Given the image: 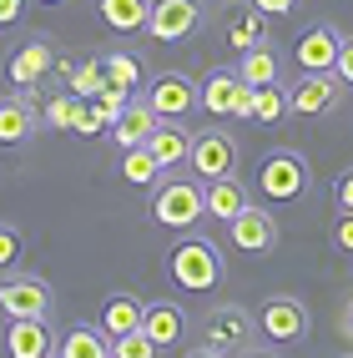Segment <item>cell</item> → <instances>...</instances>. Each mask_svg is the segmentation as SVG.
I'll list each match as a JSON object with an SVG mask.
<instances>
[{
    "mask_svg": "<svg viewBox=\"0 0 353 358\" xmlns=\"http://www.w3.org/2000/svg\"><path fill=\"white\" fill-rule=\"evenodd\" d=\"M167 268H172V282L187 293H217L222 288V252L207 243V237H177L172 252H167Z\"/></svg>",
    "mask_w": 353,
    "mask_h": 358,
    "instance_id": "obj_1",
    "label": "cell"
},
{
    "mask_svg": "<svg viewBox=\"0 0 353 358\" xmlns=\"http://www.w3.org/2000/svg\"><path fill=\"white\" fill-rule=\"evenodd\" d=\"M257 318L247 313V308L238 303H217V308H207V318H202V348L207 358H217V353H257Z\"/></svg>",
    "mask_w": 353,
    "mask_h": 358,
    "instance_id": "obj_2",
    "label": "cell"
},
{
    "mask_svg": "<svg viewBox=\"0 0 353 358\" xmlns=\"http://www.w3.org/2000/svg\"><path fill=\"white\" fill-rule=\"evenodd\" d=\"M207 217V192L197 177H182V182H157L152 192V222L157 227H197Z\"/></svg>",
    "mask_w": 353,
    "mask_h": 358,
    "instance_id": "obj_3",
    "label": "cell"
},
{
    "mask_svg": "<svg viewBox=\"0 0 353 358\" xmlns=\"http://www.w3.org/2000/svg\"><path fill=\"white\" fill-rule=\"evenodd\" d=\"M202 20H207V0H152L147 36L161 45H177V41H192Z\"/></svg>",
    "mask_w": 353,
    "mask_h": 358,
    "instance_id": "obj_4",
    "label": "cell"
},
{
    "mask_svg": "<svg viewBox=\"0 0 353 358\" xmlns=\"http://www.w3.org/2000/svg\"><path fill=\"white\" fill-rule=\"evenodd\" d=\"M187 172L197 182H217L238 172V141H232L222 127H207L192 136V152H187Z\"/></svg>",
    "mask_w": 353,
    "mask_h": 358,
    "instance_id": "obj_5",
    "label": "cell"
},
{
    "mask_svg": "<svg viewBox=\"0 0 353 358\" xmlns=\"http://www.w3.org/2000/svg\"><path fill=\"white\" fill-rule=\"evenodd\" d=\"M202 111H212L217 122H252V86L238 81V71H212L202 81Z\"/></svg>",
    "mask_w": 353,
    "mask_h": 358,
    "instance_id": "obj_6",
    "label": "cell"
},
{
    "mask_svg": "<svg viewBox=\"0 0 353 358\" xmlns=\"http://www.w3.org/2000/svg\"><path fill=\"white\" fill-rule=\"evenodd\" d=\"M257 333L273 343H303L308 338V308H303L293 293H273L263 308H257Z\"/></svg>",
    "mask_w": 353,
    "mask_h": 358,
    "instance_id": "obj_7",
    "label": "cell"
},
{
    "mask_svg": "<svg viewBox=\"0 0 353 358\" xmlns=\"http://www.w3.org/2000/svg\"><path fill=\"white\" fill-rule=\"evenodd\" d=\"M257 187H263L273 202H298L308 192V162L298 152H273V157H263V166H257Z\"/></svg>",
    "mask_w": 353,
    "mask_h": 358,
    "instance_id": "obj_8",
    "label": "cell"
},
{
    "mask_svg": "<svg viewBox=\"0 0 353 358\" xmlns=\"http://www.w3.org/2000/svg\"><path fill=\"white\" fill-rule=\"evenodd\" d=\"M338 71H303V76L288 86V111L293 116H328L338 106Z\"/></svg>",
    "mask_w": 353,
    "mask_h": 358,
    "instance_id": "obj_9",
    "label": "cell"
},
{
    "mask_svg": "<svg viewBox=\"0 0 353 358\" xmlns=\"http://www.w3.org/2000/svg\"><path fill=\"white\" fill-rule=\"evenodd\" d=\"M0 313L6 318H45L51 313V288L31 273H10L0 278Z\"/></svg>",
    "mask_w": 353,
    "mask_h": 358,
    "instance_id": "obj_10",
    "label": "cell"
},
{
    "mask_svg": "<svg viewBox=\"0 0 353 358\" xmlns=\"http://www.w3.org/2000/svg\"><path fill=\"white\" fill-rule=\"evenodd\" d=\"M227 232H232V248L247 252V257H263V252H273V248H278V222H273V212L252 207V202H247L238 217L227 222Z\"/></svg>",
    "mask_w": 353,
    "mask_h": 358,
    "instance_id": "obj_11",
    "label": "cell"
},
{
    "mask_svg": "<svg viewBox=\"0 0 353 358\" xmlns=\"http://www.w3.org/2000/svg\"><path fill=\"white\" fill-rule=\"evenodd\" d=\"M147 101L157 116H182V111L202 106V86H192V76H182V71H161L147 86Z\"/></svg>",
    "mask_w": 353,
    "mask_h": 358,
    "instance_id": "obj_12",
    "label": "cell"
},
{
    "mask_svg": "<svg viewBox=\"0 0 353 358\" xmlns=\"http://www.w3.org/2000/svg\"><path fill=\"white\" fill-rule=\"evenodd\" d=\"M36 86H20L15 96H0V147H20L36 131Z\"/></svg>",
    "mask_w": 353,
    "mask_h": 358,
    "instance_id": "obj_13",
    "label": "cell"
},
{
    "mask_svg": "<svg viewBox=\"0 0 353 358\" xmlns=\"http://www.w3.org/2000/svg\"><path fill=\"white\" fill-rule=\"evenodd\" d=\"M141 147H147V152L161 162V172H177V166H187V152H192V131L177 127V116H161Z\"/></svg>",
    "mask_w": 353,
    "mask_h": 358,
    "instance_id": "obj_14",
    "label": "cell"
},
{
    "mask_svg": "<svg viewBox=\"0 0 353 358\" xmlns=\"http://www.w3.org/2000/svg\"><path fill=\"white\" fill-rule=\"evenodd\" d=\"M56 61H61L56 45L45 41V36H36V41H26V45L10 56V81H15V86H41V81L56 71Z\"/></svg>",
    "mask_w": 353,
    "mask_h": 358,
    "instance_id": "obj_15",
    "label": "cell"
},
{
    "mask_svg": "<svg viewBox=\"0 0 353 358\" xmlns=\"http://www.w3.org/2000/svg\"><path fill=\"white\" fill-rule=\"evenodd\" d=\"M338 45H343V36H338L333 26H313V31H303V36H298L293 56H298L303 71H333Z\"/></svg>",
    "mask_w": 353,
    "mask_h": 358,
    "instance_id": "obj_16",
    "label": "cell"
},
{
    "mask_svg": "<svg viewBox=\"0 0 353 358\" xmlns=\"http://www.w3.org/2000/svg\"><path fill=\"white\" fill-rule=\"evenodd\" d=\"M6 353H10V358H45V353H56L45 318H10V328H6Z\"/></svg>",
    "mask_w": 353,
    "mask_h": 358,
    "instance_id": "obj_17",
    "label": "cell"
},
{
    "mask_svg": "<svg viewBox=\"0 0 353 358\" xmlns=\"http://www.w3.org/2000/svg\"><path fill=\"white\" fill-rule=\"evenodd\" d=\"M232 71H238V81H247V86L257 91V86L282 81V56H278V45H273V41H257L252 51L238 56V66H232Z\"/></svg>",
    "mask_w": 353,
    "mask_h": 358,
    "instance_id": "obj_18",
    "label": "cell"
},
{
    "mask_svg": "<svg viewBox=\"0 0 353 358\" xmlns=\"http://www.w3.org/2000/svg\"><path fill=\"white\" fill-rule=\"evenodd\" d=\"M141 328L157 338V348H177L182 333H187V313L172 298H157V303H147V313H141Z\"/></svg>",
    "mask_w": 353,
    "mask_h": 358,
    "instance_id": "obj_19",
    "label": "cell"
},
{
    "mask_svg": "<svg viewBox=\"0 0 353 358\" xmlns=\"http://www.w3.org/2000/svg\"><path fill=\"white\" fill-rule=\"evenodd\" d=\"M257 41H268V15L257 10L252 0H247V6H232L227 10V45L243 56V51H252Z\"/></svg>",
    "mask_w": 353,
    "mask_h": 358,
    "instance_id": "obj_20",
    "label": "cell"
},
{
    "mask_svg": "<svg viewBox=\"0 0 353 358\" xmlns=\"http://www.w3.org/2000/svg\"><path fill=\"white\" fill-rule=\"evenodd\" d=\"M202 192H207V217H212V222H232V217L247 207V187L238 182V172H232V177H217V182H202Z\"/></svg>",
    "mask_w": 353,
    "mask_h": 358,
    "instance_id": "obj_21",
    "label": "cell"
},
{
    "mask_svg": "<svg viewBox=\"0 0 353 358\" xmlns=\"http://www.w3.org/2000/svg\"><path fill=\"white\" fill-rule=\"evenodd\" d=\"M161 122V116L152 111V101L141 96V101H127V111L111 122V136H116V147H141V141L152 136V127Z\"/></svg>",
    "mask_w": 353,
    "mask_h": 358,
    "instance_id": "obj_22",
    "label": "cell"
},
{
    "mask_svg": "<svg viewBox=\"0 0 353 358\" xmlns=\"http://www.w3.org/2000/svg\"><path fill=\"white\" fill-rule=\"evenodd\" d=\"M141 313H147V303H141V298L111 293V298L101 303V333H106V338H122V333L141 328Z\"/></svg>",
    "mask_w": 353,
    "mask_h": 358,
    "instance_id": "obj_23",
    "label": "cell"
},
{
    "mask_svg": "<svg viewBox=\"0 0 353 358\" xmlns=\"http://www.w3.org/2000/svg\"><path fill=\"white\" fill-rule=\"evenodd\" d=\"M101 20L111 31H122V36H131V31H147V15H152V0H101Z\"/></svg>",
    "mask_w": 353,
    "mask_h": 358,
    "instance_id": "obj_24",
    "label": "cell"
},
{
    "mask_svg": "<svg viewBox=\"0 0 353 358\" xmlns=\"http://www.w3.org/2000/svg\"><path fill=\"white\" fill-rule=\"evenodd\" d=\"M101 86H106V66H101V56L71 61V71H66V91H76L81 101H96Z\"/></svg>",
    "mask_w": 353,
    "mask_h": 358,
    "instance_id": "obj_25",
    "label": "cell"
},
{
    "mask_svg": "<svg viewBox=\"0 0 353 358\" xmlns=\"http://www.w3.org/2000/svg\"><path fill=\"white\" fill-rule=\"evenodd\" d=\"M56 353L61 358H111V338L101 328H71Z\"/></svg>",
    "mask_w": 353,
    "mask_h": 358,
    "instance_id": "obj_26",
    "label": "cell"
},
{
    "mask_svg": "<svg viewBox=\"0 0 353 358\" xmlns=\"http://www.w3.org/2000/svg\"><path fill=\"white\" fill-rule=\"evenodd\" d=\"M288 91H282V81L273 86H257L252 91V122H263V127H278V122H288Z\"/></svg>",
    "mask_w": 353,
    "mask_h": 358,
    "instance_id": "obj_27",
    "label": "cell"
},
{
    "mask_svg": "<svg viewBox=\"0 0 353 358\" xmlns=\"http://www.w3.org/2000/svg\"><path fill=\"white\" fill-rule=\"evenodd\" d=\"M122 177H127L131 187H157V182H161V162H157L147 147H127V157H122Z\"/></svg>",
    "mask_w": 353,
    "mask_h": 358,
    "instance_id": "obj_28",
    "label": "cell"
},
{
    "mask_svg": "<svg viewBox=\"0 0 353 358\" xmlns=\"http://www.w3.org/2000/svg\"><path fill=\"white\" fill-rule=\"evenodd\" d=\"M101 66H106L111 86H127V91L141 86V56L136 51H111V56H101Z\"/></svg>",
    "mask_w": 353,
    "mask_h": 358,
    "instance_id": "obj_29",
    "label": "cell"
},
{
    "mask_svg": "<svg viewBox=\"0 0 353 358\" xmlns=\"http://www.w3.org/2000/svg\"><path fill=\"white\" fill-rule=\"evenodd\" d=\"M76 111H81V96H76V91H61V96H51V101H45V127H56V131H71V127H76Z\"/></svg>",
    "mask_w": 353,
    "mask_h": 358,
    "instance_id": "obj_30",
    "label": "cell"
},
{
    "mask_svg": "<svg viewBox=\"0 0 353 358\" xmlns=\"http://www.w3.org/2000/svg\"><path fill=\"white\" fill-rule=\"evenodd\" d=\"M152 353H161V348H157V338L147 328H131L122 338H111V358H152Z\"/></svg>",
    "mask_w": 353,
    "mask_h": 358,
    "instance_id": "obj_31",
    "label": "cell"
},
{
    "mask_svg": "<svg viewBox=\"0 0 353 358\" xmlns=\"http://www.w3.org/2000/svg\"><path fill=\"white\" fill-rule=\"evenodd\" d=\"M127 101H131V91H127V86H111V81L101 86V96H96V106L106 111V122H116V116L127 111Z\"/></svg>",
    "mask_w": 353,
    "mask_h": 358,
    "instance_id": "obj_32",
    "label": "cell"
},
{
    "mask_svg": "<svg viewBox=\"0 0 353 358\" xmlns=\"http://www.w3.org/2000/svg\"><path fill=\"white\" fill-rule=\"evenodd\" d=\"M101 127H111V122H106V111H101V106H91V101H81V111H76V127H71V131H81V136H96Z\"/></svg>",
    "mask_w": 353,
    "mask_h": 358,
    "instance_id": "obj_33",
    "label": "cell"
},
{
    "mask_svg": "<svg viewBox=\"0 0 353 358\" xmlns=\"http://www.w3.org/2000/svg\"><path fill=\"white\" fill-rule=\"evenodd\" d=\"M257 10H263L268 20H288V15H298L303 10V0H252Z\"/></svg>",
    "mask_w": 353,
    "mask_h": 358,
    "instance_id": "obj_34",
    "label": "cell"
},
{
    "mask_svg": "<svg viewBox=\"0 0 353 358\" xmlns=\"http://www.w3.org/2000/svg\"><path fill=\"white\" fill-rule=\"evenodd\" d=\"M333 248L353 252V212H338V217H333Z\"/></svg>",
    "mask_w": 353,
    "mask_h": 358,
    "instance_id": "obj_35",
    "label": "cell"
},
{
    "mask_svg": "<svg viewBox=\"0 0 353 358\" xmlns=\"http://www.w3.org/2000/svg\"><path fill=\"white\" fill-rule=\"evenodd\" d=\"M20 257V232L15 227H0V268H10Z\"/></svg>",
    "mask_w": 353,
    "mask_h": 358,
    "instance_id": "obj_36",
    "label": "cell"
},
{
    "mask_svg": "<svg viewBox=\"0 0 353 358\" xmlns=\"http://www.w3.org/2000/svg\"><path fill=\"white\" fill-rule=\"evenodd\" d=\"M333 202H338V212H353V166H348V172H338V182H333Z\"/></svg>",
    "mask_w": 353,
    "mask_h": 358,
    "instance_id": "obj_37",
    "label": "cell"
},
{
    "mask_svg": "<svg viewBox=\"0 0 353 358\" xmlns=\"http://www.w3.org/2000/svg\"><path fill=\"white\" fill-rule=\"evenodd\" d=\"M333 71H338V81H343V86H353V41H343V45H338Z\"/></svg>",
    "mask_w": 353,
    "mask_h": 358,
    "instance_id": "obj_38",
    "label": "cell"
},
{
    "mask_svg": "<svg viewBox=\"0 0 353 358\" xmlns=\"http://www.w3.org/2000/svg\"><path fill=\"white\" fill-rule=\"evenodd\" d=\"M26 15V0H0V26H15Z\"/></svg>",
    "mask_w": 353,
    "mask_h": 358,
    "instance_id": "obj_39",
    "label": "cell"
},
{
    "mask_svg": "<svg viewBox=\"0 0 353 358\" xmlns=\"http://www.w3.org/2000/svg\"><path fill=\"white\" fill-rule=\"evenodd\" d=\"M338 333H343V338L353 343V298H348V303L338 308Z\"/></svg>",
    "mask_w": 353,
    "mask_h": 358,
    "instance_id": "obj_40",
    "label": "cell"
},
{
    "mask_svg": "<svg viewBox=\"0 0 353 358\" xmlns=\"http://www.w3.org/2000/svg\"><path fill=\"white\" fill-rule=\"evenodd\" d=\"M41 6H61V0H41Z\"/></svg>",
    "mask_w": 353,
    "mask_h": 358,
    "instance_id": "obj_41",
    "label": "cell"
}]
</instances>
